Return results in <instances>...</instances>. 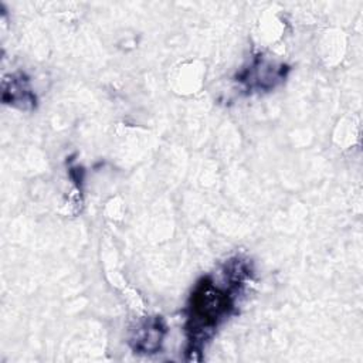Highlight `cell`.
I'll return each mask as SVG.
<instances>
[{
  "label": "cell",
  "instance_id": "obj_1",
  "mask_svg": "<svg viewBox=\"0 0 363 363\" xmlns=\"http://www.w3.org/2000/svg\"><path fill=\"white\" fill-rule=\"evenodd\" d=\"M166 326L160 318H150L142 322L132 336L133 349L143 353H153L160 347Z\"/></svg>",
  "mask_w": 363,
  "mask_h": 363
}]
</instances>
